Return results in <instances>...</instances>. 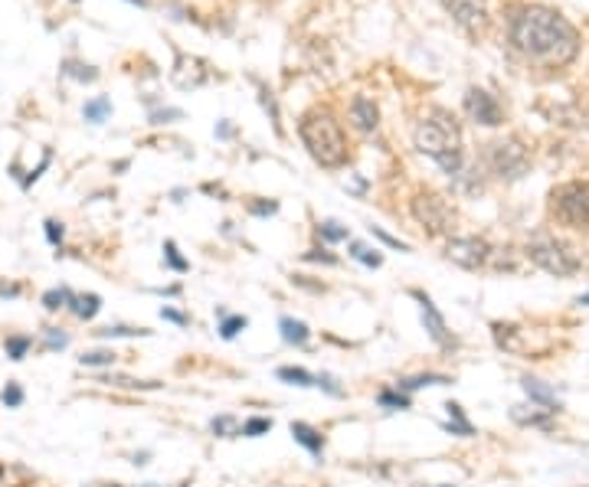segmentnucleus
<instances>
[{
  "label": "nucleus",
  "instance_id": "obj_1",
  "mask_svg": "<svg viewBox=\"0 0 589 487\" xmlns=\"http://www.w3.org/2000/svg\"><path fill=\"white\" fill-rule=\"evenodd\" d=\"M508 39L524 59L547 69L570 66L579 56V33L563 13L543 3H517L508 10Z\"/></svg>",
  "mask_w": 589,
  "mask_h": 487
},
{
  "label": "nucleus",
  "instance_id": "obj_2",
  "mask_svg": "<svg viewBox=\"0 0 589 487\" xmlns=\"http://www.w3.org/2000/svg\"><path fill=\"white\" fill-rule=\"evenodd\" d=\"M413 144L419 154H426L442 167V174L452 180L465 170V148H462V128L455 115L445 108H429L413 128Z\"/></svg>",
  "mask_w": 589,
  "mask_h": 487
},
{
  "label": "nucleus",
  "instance_id": "obj_3",
  "mask_svg": "<svg viewBox=\"0 0 589 487\" xmlns=\"http://www.w3.org/2000/svg\"><path fill=\"white\" fill-rule=\"evenodd\" d=\"M298 138L305 150L311 154L314 163H321L325 170H340L351 161V141L344 135L340 118L327 105H314L298 118Z\"/></svg>",
  "mask_w": 589,
  "mask_h": 487
},
{
  "label": "nucleus",
  "instance_id": "obj_4",
  "mask_svg": "<svg viewBox=\"0 0 589 487\" xmlns=\"http://www.w3.org/2000/svg\"><path fill=\"white\" fill-rule=\"evenodd\" d=\"M524 255L537 268H543V272H550L557 278H570L583 268V259L577 255V249L566 239L557 236V232H547V229H540V232H534L527 239Z\"/></svg>",
  "mask_w": 589,
  "mask_h": 487
},
{
  "label": "nucleus",
  "instance_id": "obj_5",
  "mask_svg": "<svg viewBox=\"0 0 589 487\" xmlns=\"http://www.w3.org/2000/svg\"><path fill=\"white\" fill-rule=\"evenodd\" d=\"M550 216L566 229H589V180H566L553 187Z\"/></svg>",
  "mask_w": 589,
  "mask_h": 487
},
{
  "label": "nucleus",
  "instance_id": "obj_6",
  "mask_svg": "<svg viewBox=\"0 0 589 487\" xmlns=\"http://www.w3.org/2000/svg\"><path fill=\"white\" fill-rule=\"evenodd\" d=\"M485 167L498 180H521L530 167V148L517 135L491 141V144H485Z\"/></svg>",
  "mask_w": 589,
  "mask_h": 487
},
{
  "label": "nucleus",
  "instance_id": "obj_7",
  "mask_svg": "<svg viewBox=\"0 0 589 487\" xmlns=\"http://www.w3.org/2000/svg\"><path fill=\"white\" fill-rule=\"evenodd\" d=\"M409 212L419 223V229L432 239L449 236L455 229V206L442 193H436V190H416L413 200H409Z\"/></svg>",
  "mask_w": 589,
  "mask_h": 487
},
{
  "label": "nucleus",
  "instance_id": "obj_8",
  "mask_svg": "<svg viewBox=\"0 0 589 487\" xmlns=\"http://www.w3.org/2000/svg\"><path fill=\"white\" fill-rule=\"evenodd\" d=\"M491 334H494V344H498L504 353L530 357V360H540V357L553 347L550 337H537L530 327H521V324H501V321H494V324H491Z\"/></svg>",
  "mask_w": 589,
  "mask_h": 487
},
{
  "label": "nucleus",
  "instance_id": "obj_9",
  "mask_svg": "<svg viewBox=\"0 0 589 487\" xmlns=\"http://www.w3.org/2000/svg\"><path fill=\"white\" fill-rule=\"evenodd\" d=\"M491 255H494V246L481 236H452L445 242V259L468 272H488Z\"/></svg>",
  "mask_w": 589,
  "mask_h": 487
},
{
  "label": "nucleus",
  "instance_id": "obj_10",
  "mask_svg": "<svg viewBox=\"0 0 589 487\" xmlns=\"http://www.w3.org/2000/svg\"><path fill=\"white\" fill-rule=\"evenodd\" d=\"M465 115L475 125H485V128L504 125V108L498 101V95H491L488 88H478V86L465 92Z\"/></svg>",
  "mask_w": 589,
  "mask_h": 487
},
{
  "label": "nucleus",
  "instance_id": "obj_11",
  "mask_svg": "<svg viewBox=\"0 0 589 487\" xmlns=\"http://www.w3.org/2000/svg\"><path fill=\"white\" fill-rule=\"evenodd\" d=\"M416 301H419V314H423V327H426V334L432 337V344L442 350H452L455 347V334L449 330V324H445V317H442V311L436 308V301L429 298L426 291H419V288H413L409 291Z\"/></svg>",
  "mask_w": 589,
  "mask_h": 487
},
{
  "label": "nucleus",
  "instance_id": "obj_12",
  "mask_svg": "<svg viewBox=\"0 0 589 487\" xmlns=\"http://www.w3.org/2000/svg\"><path fill=\"white\" fill-rule=\"evenodd\" d=\"M445 3V10L455 23L462 26L468 37H481L485 30H488V7H485V0H442Z\"/></svg>",
  "mask_w": 589,
  "mask_h": 487
},
{
  "label": "nucleus",
  "instance_id": "obj_13",
  "mask_svg": "<svg viewBox=\"0 0 589 487\" xmlns=\"http://www.w3.org/2000/svg\"><path fill=\"white\" fill-rule=\"evenodd\" d=\"M177 88H200L206 79H210V69L203 59L197 56H184V52H177V63H174V72H171Z\"/></svg>",
  "mask_w": 589,
  "mask_h": 487
},
{
  "label": "nucleus",
  "instance_id": "obj_14",
  "mask_svg": "<svg viewBox=\"0 0 589 487\" xmlns=\"http://www.w3.org/2000/svg\"><path fill=\"white\" fill-rule=\"evenodd\" d=\"M351 121H354L357 131L374 135L376 125H380V108H376V101L367 99V95H354L351 99Z\"/></svg>",
  "mask_w": 589,
  "mask_h": 487
},
{
  "label": "nucleus",
  "instance_id": "obj_15",
  "mask_svg": "<svg viewBox=\"0 0 589 487\" xmlns=\"http://www.w3.org/2000/svg\"><path fill=\"white\" fill-rule=\"evenodd\" d=\"M553 409H543V406H514L511 409V419L517 425H530V428H550L553 422Z\"/></svg>",
  "mask_w": 589,
  "mask_h": 487
},
{
  "label": "nucleus",
  "instance_id": "obj_16",
  "mask_svg": "<svg viewBox=\"0 0 589 487\" xmlns=\"http://www.w3.org/2000/svg\"><path fill=\"white\" fill-rule=\"evenodd\" d=\"M521 386H524L527 399L534 402V406H543V409H553V413L560 409V406H557V392H553L547 383H540V379H534V376H524Z\"/></svg>",
  "mask_w": 589,
  "mask_h": 487
},
{
  "label": "nucleus",
  "instance_id": "obj_17",
  "mask_svg": "<svg viewBox=\"0 0 589 487\" xmlns=\"http://www.w3.org/2000/svg\"><path fill=\"white\" fill-rule=\"evenodd\" d=\"M426 386H452V376L445 373H419V376H403L396 379V389L400 392H416V389H426Z\"/></svg>",
  "mask_w": 589,
  "mask_h": 487
},
{
  "label": "nucleus",
  "instance_id": "obj_18",
  "mask_svg": "<svg viewBox=\"0 0 589 487\" xmlns=\"http://www.w3.org/2000/svg\"><path fill=\"white\" fill-rule=\"evenodd\" d=\"M291 438H295L298 445H305L311 455H321V451H325V435L308 422H291Z\"/></svg>",
  "mask_w": 589,
  "mask_h": 487
},
{
  "label": "nucleus",
  "instance_id": "obj_19",
  "mask_svg": "<svg viewBox=\"0 0 589 487\" xmlns=\"http://www.w3.org/2000/svg\"><path fill=\"white\" fill-rule=\"evenodd\" d=\"M278 330H282V340L285 344H295V347H305L308 344V337H311V330H308V324L305 321H295V317H278Z\"/></svg>",
  "mask_w": 589,
  "mask_h": 487
},
{
  "label": "nucleus",
  "instance_id": "obj_20",
  "mask_svg": "<svg viewBox=\"0 0 589 487\" xmlns=\"http://www.w3.org/2000/svg\"><path fill=\"white\" fill-rule=\"evenodd\" d=\"M43 308H46V311H66V308H73V301H75V291L73 288H50V291H43Z\"/></svg>",
  "mask_w": 589,
  "mask_h": 487
},
{
  "label": "nucleus",
  "instance_id": "obj_21",
  "mask_svg": "<svg viewBox=\"0 0 589 487\" xmlns=\"http://www.w3.org/2000/svg\"><path fill=\"white\" fill-rule=\"evenodd\" d=\"M276 376L282 379V383H289V386H301V389H308V386H314V383H318V376L308 373L305 366H278Z\"/></svg>",
  "mask_w": 589,
  "mask_h": 487
},
{
  "label": "nucleus",
  "instance_id": "obj_22",
  "mask_svg": "<svg viewBox=\"0 0 589 487\" xmlns=\"http://www.w3.org/2000/svg\"><path fill=\"white\" fill-rule=\"evenodd\" d=\"M69 311H73L79 321H92V317L102 311V298L99 295H92V291H88V295H75V301H73V308H69Z\"/></svg>",
  "mask_w": 589,
  "mask_h": 487
},
{
  "label": "nucleus",
  "instance_id": "obj_23",
  "mask_svg": "<svg viewBox=\"0 0 589 487\" xmlns=\"http://www.w3.org/2000/svg\"><path fill=\"white\" fill-rule=\"evenodd\" d=\"M30 347H33V337L30 334H10V337L3 340V353L10 357L13 363H20L30 353Z\"/></svg>",
  "mask_w": 589,
  "mask_h": 487
},
{
  "label": "nucleus",
  "instance_id": "obj_24",
  "mask_svg": "<svg viewBox=\"0 0 589 487\" xmlns=\"http://www.w3.org/2000/svg\"><path fill=\"white\" fill-rule=\"evenodd\" d=\"M112 115V99H92V101H86V108H82V118L86 121H92V125H102L105 118Z\"/></svg>",
  "mask_w": 589,
  "mask_h": 487
},
{
  "label": "nucleus",
  "instance_id": "obj_25",
  "mask_svg": "<svg viewBox=\"0 0 589 487\" xmlns=\"http://www.w3.org/2000/svg\"><path fill=\"white\" fill-rule=\"evenodd\" d=\"M376 402L383 406V409H409L413 402H409V396L406 392H400L396 386H383L380 392H376Z\"/></svg>",
  "mask_w": 589,
  "mask_h": 487
},
{
  "label": "nucleus",
  "instance_id": "obj_26",
  "mask_svg": "<svg viewBox=\"0 0 589 487\" xmlns=\"http://www.w3.org/2000/svg\"><path fill=\"white\" fill-rule=\"evenodd\" d=\"M351 259H357V262L367 265V268H380V265H383L380 249H370V246H364V242H351Z\"/></svg>",
  "mask_w": 589,
  "mask_h": 487
},
{
  "label": "nucleus",
  "instance_id": "obj_27",
  "mask_svg": "<svg viewBox=\"0 0 589 487\" xmlns=\"http://www.w3.org/2000/svg\"><path fill=\"white\" fill-rule=\"evenodd\" d=\"M99 383H108V386H118V389H157L161 383H154V379H131V376H102Z\"/></svg>",
  "mask_w": 589,
  "mask_h": 487
},
{
  "label": "nucleus",
  "instance_id": "obj_28",
  "mask_svg": "<svg viewBox=\"0 0 589 487\" xmlns=\"http://www.w3.org/2000/svg\"><path fill=\"white\" fill-rule=\"evenodd\" d=\"M318 236L327 242H344V239H351V229L340 226L338 219H325V223H318Z\"/></svg>",
  "mask_w": 589,
  "mask_h": 487
},
{
  "label": "nucleus",
  "instance_id": "obj_29",
  "mask_svg": "<svg viewBox=\"0 0 589 487\" xmlns=\"http://www.w3.org/2000/svg\"><path fill=\"white\" fill-rule=\"evenodd\" d=\"M115 360H118V353H115V350H88V353L79 357L82 366H115Z\"/></svg>",
  "mask_w": 589,
  "mask_h": 487
},
{
  "label": "nucleus",
  "instance_id": "obj_30",
  "mask_svg": "<svg viewBox=\"0 0 589 487\" xmlns=\"http://www.w3.org/2000/svg\"><path fill=\"white\" fill-rule=\"evenodd\" d=\"M246 324H249V321H246L242 314H226L223 324H220V337H223V340H233L239 330H246Z\"/></svg>",
  "mask_w": 589,
  "mask_h": 487
},
{
  "label": "nucleus",
  "instance_id": "obj_31",
  "mask_svg": "<svg viewBox=\"0 0 589 487\" xmlns=\"http://www.w3.org/2000/svg\"><path fill=\"white\" fill-rule=\"evenodd\" d=\"M99 337H148L151 330L148 327H125V324H118V327H102V330H95Z\"/></svg>",
  "mask_w": 589,
  "mask_h": 487
},
{
  "label": "nucleus",
  "instance_id": "obj_32",
  "mask_svg": "<svg viewBox=\"0 0 589 487\" xmlns=\"http://www.w3.org/2000/svg\"><path fill=\"white\" fill-rule=\"evenodd\" d=\"M0 402H3L7 409H20V406H23V386H20L17 379H10V383L3 386V392H0Z\"/></svg>",
  "mask_w": 589,
  "mask_h": 487
},
{
  "label": "nucleus",
  "instance_id": "obj_33",
  "mask_svg": "<svg viewBox=\"0 0 589 487\" xmlns=\"http://www.w3.org/2000/svg\"><path fill=\"white\" fill-rule=\"evenodd\" d=\"M272 428V419H262V415H255V419H246L242 422V428H239V435H246V438H259V435H265Z\"/></svg>",
  "mask_w": 589,
  "mask_h": 487
},
{
  "label": "nucleus",
  "instance_id": "obj_34",
  "mask_svg": "<svg viewBox=\"0 0 589 487\" xmlns=\"http://www.w3.org/2000/svg\"><path fill=\"white\" fill-rule=\"evenodd\" d=\"M164 262L171 265L174 272H187V268H190V262L180 255V252H177V242H171V239L164 242Z\"/></svg>",
  "mask_w": 589,
  "mask_h": 487
},
{
  "label": "nucleus",
  "instance_id": "obj_35",
  "mask_svg": "<svg viewBox=\"0 0 589 487\" xmlns=\"http://www.w3.org/2000/svg\"><path fill=\"white\" fill-rule=\"evenodd\" d=\"M259 99H262V108L269 112V118H272V128H276V135H282V121H278V105L276 99H272V92L259 82Z\"/></svg>",
  "mask_w": 589,
  "mask_h": 487
},
{
  "label": "nucleus",
  "instance_id": "obj_36",
  "mask_svg": "<svg viewBox=\"0 0 589 487\" xmlns=\"http://www.w3.org/2000/svg\"><path fill=\"white\" fill-rule=\"evenodd\" d=\"M63 72L73 75V79H79V82H95V79H99V72H95L92 66H82V63H75V59H69V63H66Z\"/></svg>",
  "mask_w": 589,
  "mask_h": 487
},
{
  "label": "nucleus",
  "instance_id": "obj_37",
  "mask_svg": "<svg viewBox=\"0 0 589 487\" xmlns=\"http://www.w3.org/2000/svg\"><path fill=\"white\" fill-rule=\"evenodd\" d=\"M43 334H46V340H43V350H63L66 344H69V334H66V330H59V327H46Z\"/></svg>",
  "mask_w": 589,
  "mask_h": 487
},
{
  "label": "nucleus",
  "instance_id": "obj_38",
  "mask_svg": "<svg viewBox=\"0 0 589 487\" xmlns=\"http://www.w3.org/2000/svg\"><path fill=\"white\" fill-rule=\"evenodd\" d=\"M213 432H216V435H223V438L239 435L236 419H233V415H220V419H213Z\"/></svg>",
  "mask_w": 589,
  "mask_h": 487
},
{
  "label": "nucleus",
  "instance_id": "obj_39",
  "mask_svg": "<svg viewBox=\"0 0 589 487\" xmlns=\"http://www.w3.org/2000/svg\"><path fill=\"white\" fill-rule=\"evenodd\" d=\"M370 236H376V239H380V242H387L389 249L409 252V246H406V242H400V239H396V236H389V232H383V229H380V226H370Z\"/></svg>",
  "mask_w": 589,
  "mask_h": 487
},
{
  "label": "nucleus",
  "instance_id": "obj_40",
  "mask_svg": "<svg viewBox=\"0 0 589 487\" xmlns=\"http://www.w3.org/2000/svg\"><path fill=\"white\" fill-rule=\"evenodd\" d=\"M305 262H321V265H338V255H331L327 249H311L305 252Z\"/></svg>",
  "mask_w": 589,
  "mask_h": 487
},
{
  "label": "nucleus",
  "instance_id": "obj_41",
  "mask_svg": "<svg viewBox=\"0 0 589 487\" xmlns=\"http://www.w3.org/2000/svg\"><path fill=\"white\" fill-rule=\"evenodd\" d=\"M63 236H66L63 223H59V219H46V239H50L52 246H59V242H63Z\"/></svg>",
  "mask_w": 589,
  "mask_h": 487
},
{
  "label": "nucleus",
  "instance_id": "obj_42",
  "mask_svg": "<svg viewBox=\"0 0 589 487\" xmlns=\"http://www.w3.org/2000/svg\"><path fill=\"white\" fill-rule=\"evenodd\" d=\"M445 428H449L452 435H458V438H472V435H475V425H472V422H445Z\"/></svg>",
  "mask_w": 589,
  "mask_h": 487
},
{
  "label": "nucleus",
  "instance_id": "obj_43",
  "mask_svg": "<svg viewBox=\"0 0 589 487\" xmlns=\"http://www.w3.org/2000/svg\"><path fill=\"white\" fill-rule=\"evenodd\" d=\"M314 386L327 389V392H331V396H344V389L338 386V379H334V376H327V373H321V376H318V383H314Z\"/></svg>",
  "mask_w": 589,
  "mask_h": 487
},
{
  "label": "nucleus",
  "instance_id": "obj_44",
  "mask_svg": "<svg viewBox=\"0 0 589 487\" xmlns=\"http://www.w3.org/2000/svg\"><path fill=\"white\" fill-rule=\"evenodd\" d=\"M171 118H177V121H180V118H184V112H180V108H164V112L151 115V121H154V125H167Z\"/></svg>",
  "mask_w": 589,
  "mask_h": 487
},
{
  "label": "nucleus",
  "instance_id": "obj_45",
  "mask_svg": "<svg viewBox=\"0 0 589 487\" xmlns=\"http://www.w3.org/2000/svg\"><path fill=\"white\" fill-rule=\"evenodd\" d=\"M249 210L255 212V216H272V212H278V203L269 200V203H249Z\"/></svg>",
  "mask_w": 589,
  "mask_h": 487
},
{
  "label": "nucleus",
  "instance_id": "obj_46",
  "mask_svg": "<svg viewBox=\"0 0 589 487\" xmlns=\"http://www.w3.org/2000/svg\"><path fill=\"white\" fill-rule=\"evenodd\" d=\"M161 317H164V321H174V324H180V327H184V324H187V321H190L187 314L174 311V308H161Z\"/></svg>",
  "mask_w": 589,
  "mask_h": 487
},
{
  "label": "nucleus",
  "instance_id": "obj_47",
  "mask_svg": "<svg viewBox=\"0 0 589 487\" xmlns=\"http://www.w3.org/2000/svg\"><path fill=\"white\" fill-rule=\"evenodd\" d=\"M445 413H449V422H468L465 419V409L458 402H445Z\"/></svg>",
  "mask_w": 589,
  "mask_h": 487
},
{
  "label": "nucleus",
  "instance_id": "obj_48",
  "mask_svg": "<svg viewBox=\"0 0 589 487\" xmlns=\"http://www.w3.org/2000/svg\"><path fill=\"white\" fill-rule=\"evenodd\" d=\"M20 295V285H7V281H0V298H17Z\"/></svg>",
  "mask_w": 589,
  "mask_h": 487
},
{
  "label": "nucleus",
  "instance_id": "obj_49",
  "mask_svg": "<svg viewBox=\"0 0 589 487\" xmlns=\"http://www.w3.org/2000/svg\"><path fill=\"white\" fill-rule=\"evenodd\" d=\"M579 304H586V308H589V291H586V295H583V298H579Z\"/></svg>",
  "mask_w": 589,
  "mask_h": 487
},
{
  "label": "nucleus",
  "instance_id": "obj_50",
  "mask_svg": "<svg viewBox=\"0 0 589 487\" xmlns=\"http://www.w3.org/2000/svg\"><path fill=\"white\" fill-rule=\"evenodd\" d=\"M131 3H138V7H144V0H131Z\"/></svg>",
  "mask_w": 589,
  "mask_h": 487
},
{
  "label": "nucleus",
  "instance_id": "obj_51",
  "mask_svg": "<svg viewBox=\"0 0 589 487\" xmlns=\"http://www.w3.org/2000/svg\"><path fill=\"white\" fill-rule=\"evenodd\" d=\"M439 487H452V484H439Z\"/></svg>",
  "mask_w": 589,
  "mask_h": 487
}]
</instances>
